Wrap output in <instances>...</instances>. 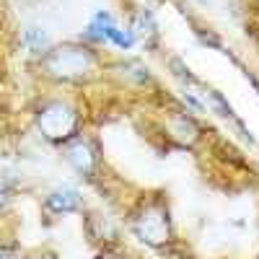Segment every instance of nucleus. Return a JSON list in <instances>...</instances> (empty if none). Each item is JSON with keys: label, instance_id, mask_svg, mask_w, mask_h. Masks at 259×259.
Instances as JSON below:
<instances>
[{"label": "nucleus", "instance_id": "f257e3e1", "mask_svg": "<svg viewBox=\"0 0 259 259\" xmlns=\"http://www.w3.org/2000/svg\"><path fill=\"white\" fill-rule=\"evenodd\" d=\"M36 68L41 78L52 85H85L99 80L109 68V62L99 47L85 45L83 39H68L55 41L47 55L36 60Z\"/></svg>", "mask_w": 259, "mask_h": 259}, {"label": "nucleus", "instance_id": "f03ea898", "mask_svg": "<svg viewBox=\"0 0 259 259\" xmlns=\"http://www.w3.org/2000/svg\"><path fill=\"white\" fill-rule=\"evenodd\" d=\"M31 122L36 133L50 145H57V148L68 145L73 138L83 133L80 106L70 96H62V94L41 96L31 109Z\"/></svg>", "mask_w": 259, "mask_h": 259}, {"label": "nucleus", "instance_id": "7ed1b4c3", "mask_svg": "<svg viewBox=\"0 0 259 259\" xmlns=\"http://www.w3.org/2000/svg\"><path fill=\"white\" fill-rule=\"evenodd\" d=\"M130 231L135 239L150 249H166L174 244L177 231L174 218H171V207L163 197H145L140 205L130 212Z\"/></svg>", "mask_w": 259, "mask_h": 259}, {"label": "nucleus", "instance_id": "20e7f679", "mask_svg": "<svg viewBox=\"0 0 259 259\" xmlns=\"http://www.w3.org/2000/svg\"><path fill=\"white\" fill-rule=\"evenodd\" d=\"M62 156H65V161H68V166L75 171V174H80L83 179H89V182L96 179L99 168L104 163L99 140L94 135H85V133L73 138L68 145H62Z\"/></svg>", "mask_w": 259, "mask_h": 259}, {"label": "nucleus", "instance_id": "39448f33", "mask_svg": "<svg viewBox=\"0 0 259 259\" xmlns=\"http://www.w3.org/2000/svg\"><path fill=\"white\" fill-rule=\"evenodd\" d=\"M127 29L133 31L138 47H143L148 52H156L161 47V26H158V18L150 6H143V3L133 6V11L127 16Z\"/></svg>", "mask_w": 259, "mask_h": 259}, {"label": "nucleus", "instance_id": "423d86ee", "mask_svg": "<svg viewBox=\"0 0 259 259\" xmlns=\"http://www.w3.org/2000/svg\"><path fill=\"white\" fill-rule=\"evenodd\" d=\"M166 135L174 143H179L182 148H192L202 135V124L189 109H174L168 112V119H166Z\"/></svg>", "mask_w": 259, "mask_h": 259}, {"label": "nucleus", "instance_id": "0eeeda50", "mask_svg": "<svg viewBox=\"0 0 259 259\" xmlns=\"http://www.w3.org/2000/svg\"><path fill=\"white\" fill-rule=\"evenodd\" d=\"M117 24H119V18L112 11L99 8L89 18V24H85V29H83V34L78 39H83L85 45H91V47H106V39H109V34H112V29Z\"/></svg>", "mask_w": 259, "mask_h": 259}, {"label": "nucleus", "instance_id": "6e6552de", "mask_svg": "<svg viewBox=\"0 0 259 259\" xmlns=\"http://www.w3.org/2000/svg\"><path fill=\"white\" fill-rule=\"evenodd\" d=\"M45 210H50L52 215H73V212H83V197L75 187H55L52 192L45 194Z\"/></svg>", "mask_w": 259, "mask_h": 259}, {"label": "nucleus", "instance_id": "1a4fd4ad", "mask_svg": "<svg viewBox=\"0 0 259 259\" xmlns=\"http://www.w3.org/2000/svg\"><path fill=\"white\" fill-rule=\"evenodd\" d=\"M114 70L122 73L124 83H135V85H140V89L153 83V73H150V68L140 60H124V62L114 65Z\"/></svg>", "mask_w": 259, "mask_h": 259}, {"label": "nucleus", "instance_id": "9d476101", "mask_svg": "<svg viewBox=\"0 0 259 259\" xmlns=\"http://www.w3.org/2000/svg\"><path fill=\"white\" fill-rule=\"evenodd\" d=\"M21 45H24V50H26L34 60H39V57H45V55H47V50L55 45V41H50V36H47L45 29L29 26L24 34H21Z\"/></svg>", "mask_w": 259, "mask_h": 259}, {"label": "nucleus", "instance_id": "9b49d317", "mask_svg": "<svg viewBox=\"0 0 259 259\" xmlns=\"http://www.w3.org/2000/svg\"><path fill=\"white\" fill-rule=\"evenodd\" d=\"M106 47H112L117 52H133L138 47V41H135L133 31L127 29V24H122V21H119V24L112 29L109 39H106Z\"/></svg>", "mask_w": 259, "mask_h": 259}, {"label": "nucleus", "instance_id": "f8f14e48", "mask_svg": "<svg viewBox=\"0 0 259 259\" xmlns=\"http://www.w3.org/2000/svg\"><path fill=\"white\" fill-rule=\"evenodd\" d=\"M8 205H11V192L0 184V218L6 215V210H8Z\"/></svg>", "mask_w": 259, "mask_h": 259}, {"label": "nucleus", "instance_id": "ddd939ff", "mask_svg": "<svg viewBox=\"0 0 259 259\" xmlns=\"http://www.w3.org/2000/svg\"><path fill=\"white\" fill-rule=\"evenodd\" d=\"M24 259H50V256H45V254H31V256H24Z\"/></svg>", "mask_w": 259, "mask_h": 259}, {"label": "nucleus", "instance_id": "4468645a", "mask_svg": "<svg viewBox=\"0 0 259 259\" xmlns=\"http://www.w3.org/2000/svg\"><path fill=\"white\" fill-rule=\"evenodd\" d=\"M0 259H8V256H6V254H3V251H0Z\"/></svg>", "mask_w": 259, "mask_h": 259}]
</instances>
